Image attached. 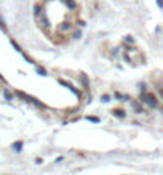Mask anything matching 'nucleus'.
I'll return each mask as SVG.
<instances>
[{
	"label": "nucleus",
	"mask_w": 163,
	"mask_h": 175,
	"mask_svg": "<svg viewBox=\"0 0 163 175\" xmlns=\"http://www.w3.org/2000/svg\"><path fill=\"white\" fill-rule=\"evenodd\" d=\"M113 113L116 115V116H119V118L125 116V112H124V110H120V108H116V110H113Z\"/></svg>",
	"instance_id": "obj_4"
},
{
	"label": "nucleus",
	"mask_w": 163,
	"mask_h": 175,
	"mask_svg": "<svg viewBox=\"0 0 163 175\" xmlns=\"http://www.w3.org/2000/svg\"><path fill=\"white\" fill-rule=\"evenodd\" d=\"M141 100L147 105V107H151V108H157L158 107V100H157V97L152 93H144V94H141Z\"/></svg>",
	"instance_id": "obj_1"
},
{
	"label": "nucleus",
	"mask_w": 163,
	"mask_h": 175,
	"mask_svg": "<svg viewBox=\"0 0 163 175\" xmlns=\"http://www.w3.org/2000/svg\"><path fill=\"white\" fill-rule=\"evenodd\" d=\"M125 41H127V43H133V38L130 35H127V37H125Z\"/></svg>",
	"instance_id": "obj_6"
},
{
	"label": "nucleus",
	"mask_w": 163,
	"mask_h": 175,
	"mask_svg": "<svg viewBox=\"0 0 163 175\" xmlns=\"http://www.w3.org/2000/svg\"><path fill=\"white\" fill-rule=\"evenodd\" d=\"M36 70H38V73H40V75H43V76L46 75V72H44V70H43V68H41V67H38V68H36Z\"/></svg>",
	"instance_id": "obj_7"
},
{
	"label": "nucleus",
	"mask_w": 163,
	"mask_h": 175,
	"mask_svg": "<svg viewBox=\"0 0 163 175\" xmlns=\"http://www.w3.org/2000/svg\"><path fill=\"white\" fill-rule=\"evenodd\" d=\"M17 96H19V97H22V99H25L27 102H30V104H35V105H38V107H44V105L41 104L38 99H35V97H30V96H27L25 93H21V91H19V93H17Z\"/></svg>",
	"instance_id": "obj_2"
},
{
	"label": "nucleus",
	"mask_w": 163,
	"mask_h": 175,
	"mask_svg": "<svg viewBox=\"0 0 163 175\" xmlns=\"http://www.w3.org/2000/svg\"><path fill=\"white\" fill-rule=\"evenodd\" d=\"M73 29V22L71 21H63L62 24L59 26V32H68Z\"/></svg>",
	"instance_id": "obj_3"
},
{
	"label": "nucleus",
	"mask_w": 163,
	"mask_h": 175,
	"mask_svg": "<svg viewBox=\"0 0 163 175\" xmlns=\"http://www.w3.org/2000/svg\"><path fill=\"white\" fill-rule=\"evenodd\" d=\"M5 97L11 100V94H10V93H8V91H5Z\"/></svg>",
	"instance_id": "obj_10"
},
{
	"label": "nucleus",
	"mask_w": 163,
	"mask_h": 175,
	"mask_svg": "<svg viewBox=\"0 0 163 175\" xmlns=\"http://www.w3.org/2000/svg\"><path fill=\"white\" fill-rule=\"evenodd\" d=\"M21 146H22V143L17 142V143H15V150H21Z\"/></svg>",
	"instance_id": "obj_8"
},
{
	"label": "nucleus",
	"mask_w": 163,
	"mask_h": 175,
	"mask_svg": "<svg viewBox=\"0 0 163 175\" xmlns=\"http://www.w3.org/2000/svg\"><path fill=\"white\" fill-rule=\"evenodd\" d=\"M160 94H162V97H163V88H160Z\"/></svg>",
	"instance_id": "obj_11"
},
{
	"label": "nucleus",
	"mask_w": 163,
	"mask_h": 175,
	"mask_svg": "<svg viewBox=\"0 0 163 175\" xmlns=\"http://www.w3.org/2000/svg\"><path fill=\"white\" fill-rule=\"evenodd\" d=\"M133 110H136V112H139V113H141V112H143L141 105H139L138 102H133Z\"/></svg>",
	"instance_id": "obj_5"
},
{
	"label": "nucleus",
	"mask_w": 163,
	"mask_h": 175,
	"mask_svg": "<svg viewBox=\"0 0 163 175\" xmlns=\"http://www.w3.org/2000/svg\"><path fill=\"white\" fill-rule=\"evenodd\" d=\"M157 5L160 8H163V0H157Z\"/></svg>",
	"instance_id": "obj_9"
}]
</instances>
